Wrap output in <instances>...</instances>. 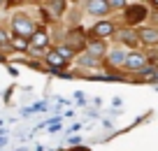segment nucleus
<instances>
[{
    "label": "nucleus",
    "mask_w": 158,
    "mask_h": 151,
    "mask_svg": "<svg viewBox=\"0 0 158 151\" xmlns=\"http://www.w3.org/2000/svg\"><path fill=\"white\" fill-rule=\"evenodd\" d=\"M126 68L128 70H142V68H147V58H144L142 54H128Z\"/></svg>",
    "instance_id": "f257e3e1"
},
{
    "label": "nucleus",
    "mask_w": 158,
    "mask_h": 151,
    "mask_svg": "<svg viewBox=\"0 0 158 151\" xmlns=\"http://www.w3.org/2000/svg\"><path fill=\"white\" fill-rule=\"evenodd\" d=\"M14 28H16L19 35H30V33H33V23H30L28 19H23V16L14 19Z\"/></svg>",
    "instance_id": "f03ea898"
},
{
    "label": "nucleus",
    "mask_w": 158,
    "mask_h": 151,
    "mask_svg": "<svg viewBox=\"0 0 158 151\" xmlns=\"http://www.w3.org/2000/svg\"><path fill=\"white\" fill-rule=\"evenodd\" d=\"M144 7H139V5H135V7H130V14H126L128 16V23H137L139 19H144Z\"/></svg>",
    "instance_id": "7ed1b4c3"
},
{
    "label": "nucleus",
    "mask_w": 158,
    "mask_h": 151,
    "mask_svg": "<svg viewBox=\"0 0 158 151\" xmlns=\"http://www.w3.org/2000/svg\"><path fill=\"white\" fill-rule=\"evenodd\" d=\"M139 37H142V42L156 44V42H158V30H153V28H144V30H139Z\"/></svg>",
    "instance_id": "20e7f679"
},
{
    "label": "nucleus",
    "mask_w": 158,
    "mask_h": 151,
    "mask_svg": "<svg viewBox=\"0 0 158 151\" xmlns=\"http://www.w3.org/2000/svg\"><path fill=\"white\" fill-rule=\"evenodd\" d=\"M112 30H114V26L107 23V21H102V23H98L93 28V33L98 35V37H107V35H112Z\"/></svg>",
    "instance_id": "39448f33"
},
{
    "label": "nucleus",
    "mask_w": 158,
    "mask_h": 151,
    "mask_svg": "<svg viewBox=\"0 0 158 151\" xmlns=\"http://www.w3.org/2000/svg\"><path fill=\"white\" fill-rule=\"evenodd\" d=\"M86 7H89L91 14H107V10H109L107 2H89Z\"/></svg>",
    "instance_id": "423d86ee"
},
{
    "label": "nucleus",
    "mask_w": 158,
    "mask_h": 151,
    "mask_svg": "<svg viewBox=\"0 0 158 151\" xmlns=\"http://www.w3.org/2000/svg\"><path fill=\"white\" fill-rule=\"evenodd\" d=\"M47 61H49V65H54V68H63L65 65V58L58 54V51H51V54L47 56Z\"/></svg>",
    "instance_id": "0eeeda50"
},
{
    "label": "nucleus",
    "mask_w": 158,
    "mask_h": 151,
    "mask_svg": "<svg viewBox=\"0 0 158 151\" xmlns=\"http://www.w3.org/2000/svg\"><path fill=\"white\" fill-rule=\"evenodd\" d=\"M126 58H128L126 51H114V54L109 56V63L112 65H126Z\"/></svg>",
    "instance_id": "6e6552de"
},
{
    "label": "nucleus",
    "mask_w": 158,
    "mask_h": 151,
    "mask_svg": "<svg viewBox=\"0 0 158 151\" xmlns=\"http://www.w3.org/2000/svg\"><path fill=\"white\" fill-rule=\"evenodd\" d=\"M33 44H35V47H44V44H47V35L44 33H35Z\"/></svg>",
    "instance_id": "1a4fd4ad"
},
{
    "label": "nucleus",
    "mask_w": 158,
    "mask_h": 151,
    "mask_svg": "<svg viewBox=\"0 0 158 151\" xmlns=\"http://www.w3.org/2000/svg\"><path fill=\"white\" fill-rule=\"evenodd\" d=\"M121 40H123V42H128V44H133V47H135V42H137V37H135L133 30H128V33H121Z\"/></svg>",
    "instance_id": "9d476101"
},
{
    "label": "nucleus",
    "mask_w": 158,
    "mask_h": 151,
    "mask_svg": "<svg viewBox=\"0 0 158 151\" xmlns=\"http://www.w3.org/2000/svg\"><path fill=\"white\" fill-rule=\"evenodd\" d=\"M58 54L63 56V58H70V56H72V51H70L68 47H60V49H58Z\"/></svg>",
    "instance_id": "9b49d317"
},
{
    "label": "nucleus",
    "mask_w": 158,
    "mask_h": 151,
    "mask_svg": "<svg viewBox=\"0 0 158 151\" xmlns=\"http://www.w3.org/2000/svg\"><path fill=\"white\" fill-rule=\"evenodd\" d=\"M91 49H93V54H100V51H102V44H93Z\"/></svg>",
    "instance_id": "f8f14e48"
},
{
    "label": "nucleus",
    "mask_w": 158,
    "mask_h": 151,
    "mask_svg": "<svg viewBox=\"0 0 158 151\" xmlns=\"http://www.w3.org/2000/svg\"><path fill=\"white\" fill-rule=\"evenodd\" d=\"M153 5H156V7H158V0H156V2H153Z\"/></svg>",
    "instance_id": "ddd939ff"
}]
</instances>
